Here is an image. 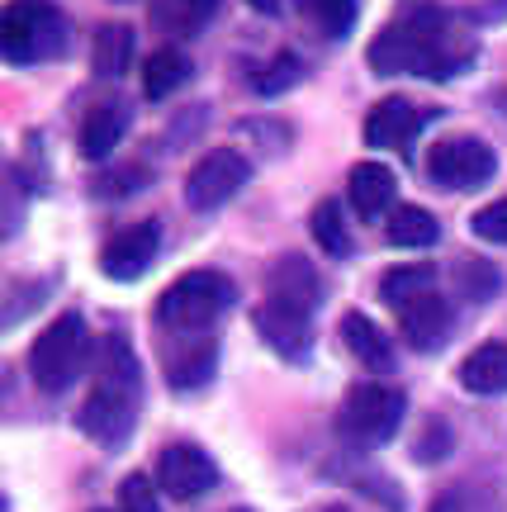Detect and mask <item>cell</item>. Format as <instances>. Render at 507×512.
I'll list each match as a JSON object with an SVG mask.
<instances>
[{"label":"cell","mask_w":507,"mask_h":512,"mask_svg":"<svg viewBox=\"0 0 507 512\" xmlns=\"http://www.w3.org/2000/svg\"><path fill=\"white\" fill-rule=\"evenodd\" d=\"M214 15H218V0H152V24L171 38L200 34Z\"/></svg>","instance_id":"obj_22"},{"label":"cell","mask_w":507,"mask_h":512,"mask_svg":"<svg viewBox=\"0 0 507 512\" xmlns=\"http://www.w3.org/2000/svg\"><path fill=\"white\" fill-rule=\"evenodd\" d=\"M266 299L313 313L318 304H323V275L313 271V261H308V256H299V252L275 256L271 271H266Z\"/></svg>","instance_id":"obj_12"},{"label":"cell","mask_w":507,"mask_h":512,"mask_svg":"<svg viewBox=\"0 0 507 512\" xmlns=\"http://www.w3.org/2000/svg\"><path fill=\"white\" fill-rule=\"evenodd\" d=\"M119 5H124V0H119Z\"/></svg>","instance_id":"obj_38"},{"label":"cell","mask_w":507,"mask_h":512,"mask_svg":"<svg viewBox=\"0 0 507 512\" xmlns=\"http://www.w3.org/2000/svg\"><path fill=\"white\" fill-rule=\"evenodd\" d=\"M157 252H162V223L157 219H143V223H128V228H119L114 238L100 247V271L109 275V280H138V275H147V266L157 261Z\"/></svg>","instance_id":"obj_9"},{"label":"cell","mask_w":507,"mask_h":512,"mask_svg":"<svg viewBox=\"0 0 507 512\" xmlns=\"http://www.w3.org/2000/svg\"><path fill=\"white\" fill-rule=\"evenodd\" d=\"M95 512H109V508H95ZM114 512H119V508H114Z\"/></svg>","instance_id":"obj_36"},{"label":"cell","mask_w":507,"mask_h":512,"mask_svg":"<svg viewBox=\"0 0 507 512\" xmlns=\"http://www.w3.org/2000/svg\"><path fill=\"white\" fill-rule=\"evenodd\" d=\"M394 195H399V181H394V171L380 162H356L351 166V176H346V200L351 209L361 214V219H380L394 209Z\"/></svg>","instance_id":"obj_17"},{"label":"cell","mask_w":507,"mask_h":512,"mask_svg":"<svg viewBox=\"0 0 507 512\" xmlns=\"http://www.w3.org/2000/svg\"><path fill=\"white\" fill-rule=\"evenodd\" d=\"M190 81V57L181 48H157V53H147L143 62V95L147 100H166V95H176Z\"/></svg>","instance_id":"obj_23"},{"label":"cell","mask_w":507,"mask_h":512,"mask_svg":"<svg viewBox=\"0 0 507 512\" xmlns=\"http://www.w3.org/2000/svg\"><path fill=\"white\" fill-rule=\"evenodd\" d=\"M403 413H408V399L394 384L361 380L346 389L342 408H337V432L351 446H384V441H394Z\"/></svg>","instance_id":"obj_6"},{"label":"cell","mask_w":507,"mask_h":512,"mask_svg":"<svg viewBox=\"0 0 507 512\" xmlns=\"http://www.w3.org/2000/svg\"><path fill=\"white\" fill-rule=\"evenodd\" d=\"M460 384L479 394V399H493V394H507V342H484L474 347L465 361H460Z\"/></svg>","instance_id":"obj_19"},{"label":"cell","mask_w":507,"mask_h":512,"mask_svg":"<svg viewBox=\"0 0 507 512\" xmlns=\"http://www.w3.org/2000/svg\"><path fill=\"white\" fill-rule=\"evenodd\" d=\"M427 119H432V114L417 110L413 100H403V95H384L380 105H370V114H365L361 138L375 147V152H384V147H403L417 128L427 124Z\"/></svg>","instance_id":"obj_13"},{"label":"cell","mask_w":507,"mask_h":512,"mask_svg":"<svg viewBox=\"0 0 507 512\" xmlns=\"http://www.w3.org/2000/svg\"><path fill=\"white\" fill-rule=\"evenodd\" d=\"M427 512H498V508L489 503V494L479 484H455L446 494H436Z\"/></svg>","instance_id":"obj_30"},{"label":"cell","mask_w":507,"mask_h":512,"mask_svg":"<svg viewBox=\"0 0 507 512\" xmlns=\"http://www.w3.org/2000/svg\"><path fill=\"white\" fill-rule=\"evenodd\" d=\"M152 181V171L147 166H119L114 176H100L95 181V195H109V200H124V195H133V190H143V185Z\"/></svg>","instance_id":"obj_32"},{"label":"cell","mask_w":507,"mask_h":512,"mask_svg":"<svg viewBox=\"0 0 507 512\" xmlns=\"http://www.w3.org/2000/svg\"><path fill=\"white\" fill-rule=\"evenodd\" d=\"M218 370V342L214 337H185L162 356V375L176 394H190V389H204Z\"/></svg>","instance_id":"obj_15"},{"label":"cell","mask_w":507,"mask_h":512,"mask_svg":"<svg viewBox=\"0 0 507 512\" xmlns=\"http://www.w3.org/2000/svg\"><path fill=\"white\" fill-rule=\"evenodd\" d=\"M128 133V105L119 100H109V105H95L81 128H76V152L86 157V162H109L114 157V147L124 143Z\"/></svg>","instance_id":"obj_16"},{"label":"cell","mask_w":507,"mask_h":512,"mask_svg":"<svg viewBox=\"0 0 507 512\" xmlns=\"http://www.w3.org/2000/svg\"><path fill=\"white\" fill-rule=\"evenodd\" d=\"M237 304L233 275L223 271H185L181 280H171L157 294V323L166 332H204L209 323H218L223 313Z\"/></svg>","instance_id":"obj_4"},{"label":"cell","mask_w":507,"mask_h":512,"mask_svg":"<svg viewBox=\"0 0 507 512\" xmlns=\"http://www.w3.org/2000/svg\"><path fill=\"white\" fill-rule=\"evenodd\" d=\"M252 10H261V15H280V0H247Z\"/></svg>","instance_id":"obj_34"},{"label":"cell","mask_w":507,"mask_h":512,"mask_svg":"<svg viewBox=\"0 0 507 512\" xmlns=\"http://www.w3.org/2000/svg\"><path fill=\"white\" fill-rule=\"evenodd\" d=\"M304 81V62L294 53H275L261 72L252 76V91L261 95V100H275V95H285V91H294Z\"/></svg>","instance_id":"obj_27"},{"label":"cell","mask_w":507,"mask_h":512,"mask_svg":"<svg viewBox=\"0 0 507 512\" xmlns=\"http://www.w3.org/2000/svg\"><path fill=\"white\" fill-rule=\"evenodd\" d=\"M342 342H346V351L361 361L365 370H380V375H389L394 370V342H389V332L375 323V318H365L361 309H351V313H342Z\"/></svg>","instance_id":"obj_18"},{"label":"cell","mask_w":507,"mask_h":512,"mask_svg":"<svg viewBox=\"0 0 507 512\" xmlns=\"http://www.w3.org/2000/svg\"><path fill=\"white\" fill-rule=\"evenodd\" d=\"M474 238L479 242H493V247H507V200H493L484 209H474Z\"/></svg>","instance_id":"obj_31"},{"label":"cell","mask_w":507,"mask_h":512,"mask_svg":"<svg viewBox=\"0 0 507 512\" xmlns=\"http://www.w3.org/2000/svg\"><path fill=\"white\" fill-rule=\"evenodd\" d=\"M384 238H389V247L422 252V247H432V242L441 238V228H436V219L422 204H394V209H389V223H384Z\"/></svg>","instance_id":"obj_21"},{"label":"cell","mask_w":507,"mask_h":512,"mask_svg":"<svg viewBox=\"0 0 507 512\" xmlns=\"http://www.w3.org/2000/svg\"><path fill=\"white\" fill-rule=\"evenodd\" d=\"M399 332L413 351H441L451 337V304L441 294H417L413 304L399 309Z\"/></svg>","instance_id":"obj_14"},{"label":"cell","mask_w":507,"mask_h":512,"mask_svg":"<svg viewBox=\"0 0 507 512\" xmlns=\"http://www.w3.org/2000/svg\"><path fill=\"white\" fill-rule=\"evenodd\" d=\"M247 181H252V162L237 147H214V152H204L200 162L185 171V204L195 214H214Z\"/></svg>","instance_id":"obj_7"},{"label":"cell","mask_w":507,"mask_h":512,"mask_svg":"<svg viewBox=\"0 0 507 512\" xmlns=\"http://www.w3.org/2000/svg\"><path fill=\"white\" fill-rule=\"evenodd\" d=\"M299 10L323 38H346L356 29V0H299Z\"/></svg>","instance_id":"obj_26"},{"label":"cell","mask_w":507,"mask_h":512,"mask_svg":"<svg viewBox=\"0 0 507 512\" xmlns=\"http://www.w3.org/2000/svg\"><path fill=\"white\" fill-rule=\"evenodd\" d=\"M119 512H162L147 475H128L124 484H119Z\"/></svg>","instance_id":"obj_33"},{"label":"cell","mask_w":507,"mask_h":512,"mask_svg":"<svg viewBox=\"0 0 507 512\" xmlns=\"http://www.w3.org/2000/svg\"><path fill=\"white\" fill-rule=\"evenodd\" d=\"M432 290H436V266H427V261L394 266V271H384V280H380L384 304H394V309H403V304H413L417 294H432Z\"/></svg>","instance_id":"obj_25"},{"label":"cell","mask_w":507,"mask_h":512,"mask_svg":"<svg viewBox=\"0 0 507 512\" xmlns=\"http://www.w3.org/2000/svg\"><path fill=\"white\" fill-rule=\"evenodd\" d=\"M427 176L441 190H479L498 176V152L484 138H441L427 152Z\"/></svg>","instance_id":"obj_8"},{"label":"cell","mask_w":507,"mask_h":512,"mask_svg":"<svg viewBox=\"0 0 507 512\" xmlns=\"http://www.w3.org/2000/svg\"><path fill=\"white\" fill-rule=\"evenodd\" d=\"M308 233H313V242L323 247L327 256H351V228H346L342 219V204L337 200H318L313 204V214H308Z\"/></svg>","instance_id":"obj_24"},{"label":"cell","mask_w":507,"mask_h":512,"mask_svg":"<svg viewBox=\"0 0 507 512\" xmlns=\"http://www.w3.org/2000/svg\"><path fill=\"white\" fill-rule=\"evenodd\" d=\"M138 399H143V366H138L124 332H114L100 347V370H95L91 394L76 408V427L95 446L119 451L133 432V422H138Z\"/></svg>","instance_id":"obj_2"},{"label":"cell","mask_w":507,"mask_h":512,"mask_svg":"<svg viewBox=\"0 0 507 512\" xmlns=\"http://www.w3.org/2000/svg\"><path fill=\"white\" fill-rule=\"evenodd\" d=\"M86 356H91L86 318L81 313H57L53 323L34 337V347H29V380L43 394H67L72 380L86 370Z\"/></svg>","instance_id":"obj_5"},{"label":"cell","mask_w":507,"mask_h":512,"mask_svg":"<svg viewBox=\"0 0 507 512\" xmlns=\"http://www.w3.org/2000/svg\"><path fill=\"white\" fill-rule=\"evenodd\" d=\"M252 328L261 332V342H266L275 356H285V361H304L308 347H313V313L275 304V299L256 304Z\"/></svg>","instance_id":"obj_11"},{"label":"cell","mask_w":507,"mask_h":512,"mask_svg":"<svg viewBox=\"0 0 507 512\" xmlns=\"http://www.w3.org/2000/svg\"><path fill=\"white\" fill-rule=\"evenodd\" d=\"M365 62L375 76H427V81H451V76L470 72L474 62V38L455 29L446 10L422 5L413 15L394 19L389 29L375 34L365 48Z\"/></svg>","instance_id":"obj_1"},{"label":"cell","mask_w":507,"mask_h":512,"mask_svg":"<svg viewBox=\"0 0 507 512\" xmlns=\"http://www.w3.org/2000/svg\"><path fill=\"white\" fill-rule=\"evenodd\" d=\"M157 484L171 498H200L218 484V465L209 460V451H200L195 441H171L157 456Z\"/></svg>","instance_id":"obj_10"},{"label":"cell","mask_w":507,"mask_h":512,"mask_svg":"<svg viewBox=\"0 0 507 512\" xmlns=\"http://www.w3.org/2000/svg\"><path fill=\"white\" fill-rule=\"evenodd\" d=\"M0 48L10 67H43L72 48V19L53 0H10L0 15Z\"/></svg>","instance_id":"obj_3"},{"label":"cell","mask_w":507,"mask_h":512,"mask_svg":"<svg viewBox=\"0 0 507 512\" xmlns=\"http://www.w3.org/2000/svg\"><path fill=\"white\" fill-rule=\"evenodd\" d=\"M451 446H455L451 422L427 418L422 422V432H417V441H413V460L417 465H441V460L451 456Z\"/></svg>","instance_id":"obj_29"},{"label":"cell","mask_w":507,"mask_h":512,"mask_svg":"<svg viewBox=\"0 0 507 512\" xmlns=\"http://www.w3.org/2000/svg\"><path fill=\"white\" fill-rule=\"evenodd\" d=\"M498 271H493L489 261H474V256H465V261H455V290L465 294L470 304H484V299H493L498 294Z\"/></svg>","instance_id":"obj_28"},{"label":"cell","mask_w":507,"mask_h":512,"mask_svg":"<svg viewBox=\"0 0 507 512\" xmlns=\"http://www.w3.org/2000/svg\"><path fill=\"white\" fill-rule=\"evenodd\" d=\"M133 62V29L128 24H100L91 43V72L95 81H119Z\"/></svg>","instance_id":"obj_20"},{"label":"cell","mask_w":507,"mask_h":512,"mask_svg":"<svg viewBox=\"0 0 507 512\" xmlns=\"http://www.w3.org/2000/svg\"><path fill=\"white\" fill-rule=\"evenodd\" d=\"M233 512H252V508H233Z\"/></svg>","instance_id":"obj_37"},{"label":"cell","mask_w":507,"mask_h":512,"mask_svg":"<svg viewBox=\"0 0 507 512\" xmlns=\"http://www.w3.org/2000/svg\"><path fill=\"white\" fill-rule=\"evenodd\" d=\"M313 512H346V508H313Z\"/></svg>","instance_id":"obj_35"}]
</instances>
